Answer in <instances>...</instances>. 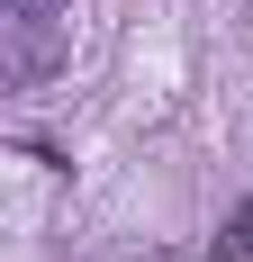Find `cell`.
I'll return each mask as SVG.
<instances>
[{"label": "cell", "instance_id": "cell-1", "mask_svg": "<svg viewBox=\"0 0 253 262\" xmlns=\"http://www.w3.org/2000/svg\"><path fill=\"white\" fill-rule=\"evenodd\" d=\"M9 81H54L73 46V0H9Z\"/></svg>", "mask_w": 253, "mask_h": 262}, {"label": "cell", "instance_id": "cell-3", "mask_svg": "<svg viewBox=\"0 0 253 262\" xmlns=\"http://www.w3.org/2000/svg\"><path fill=\"white\" fill-rule=\"evenodd\" d=\"M145 262H163V253H145Z\"/></svg>", "mask_w": 253, "mask_h": 262}, {"label": "cell", "instance_id": "cell-2", "mask_svg": "<svg viewBox=\"0 0 253 262\" xmlns=\"http://www.w3.org/2000/svg\"><path fill=\"white\" fill-rule=\"evenodd\" d=\"M244 253H253V199L217 226V235H208V262H244Z\"/></svg>", "mask_w": 253, "mask_h": 262}]
</instances>
